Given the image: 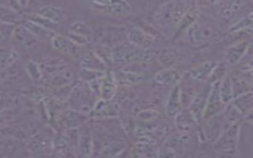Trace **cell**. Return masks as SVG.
<instances>
[{
  "instance_id": "6da1fadb",
  "label": "cell",
  "mask_w": 253,
  "mask_h": 158,
  "mask_svg": "<svg viewBox=\"0 0 253 158\" xmlns=\"http://www.w3.org/2000/svg\"><path fill=\"white\" fill-rule=\"evenodd\" d=\"M190 5L191 3L185 1H169L162 3L153 13L152 21L160 28H176Z\"/></svg>"
},
{
  "instance_id": "7a4b0ae2",
  "label": "cell",
  "mask_w": 253,
  "mask_h": 158,
  "mask_svg": "<svg viewBox=\"0 0 253 158\" xmlns=\"http://www.w3.org/2000/svg\"><path fill=\"white\" fill-rule=\"evenodd\" d=\"M70 109L87 115L90 114L95 105V95L92 93L88 85L84 82H80L72 86L70 94L67 98Z\"/></svg>"
},
{
  "instance_id": "3957f363",
  "label": "cell",
  "mask_w": 253,
  "mask_h": 158,
  "mask_svg": "<svg viewBox=\"0 0 253 158\" xmlns=\"http://www.w3.org/2000/svg\"><path fill=\"white\" fill-rule=\"evenodd\" d=\"M185 40L192 45L201 46L206 44L214 36V29L207 22L199 18L185 32Z\"/></svg>"
},
{
  "instance_id": "277c9868",
  "label": "cell",
  "mask_w": 253,
  "mask_h": 158,
  "mask_svg": "<svg viewBox=\"0 0 253 158\" xmlns=\"http://www.w3.org/2000/svg\"><path fill=\"white\" fill-rule=\"evenodd\" d=\"M91 10L118 17H126L132 14V8L126 1H91L87 3Z\"/></svg>"
},
{
  "instance_id": "5b68a950",
  "label": "cell",
  "mask_w": 253,
  "mask_h": 158,
  "mask_svg": "<svg viewBox=\"0 0 253 158\" xmlns=\"http://www.w3.org/2000/svg\"><path fill=\"white\" fill-rule=\"evenodd\" d=\"M65 36L77 45L83 46L92 41L94 38V32L85 22L74 21L69 25L67 34Z\"/></svg>"
},
{
  "instance_id": "8992f818",
  "label": "cell",
  "mask_w": 253,
  "mask_h": 158,
  "mask_svg": "<svg viewBox=\"0 0 253 158\" xmlns=\"http://www.w3.org/2000/svg\"><path fill=\"white\" fill-rule=\"evenodd\" d=\"M49 41L52 48L60 52L61 54L67 55L72 58L81 57V49H80L81 46L77 45L65 35L54 33L50 38Z\"/></svg>"
},
{
  "instance_id": "52a82bcc",
  "label": "cell",
  "mask_w": 253,
  "mask_h": 158,
  "mask_svg": "<svg viewBox=\"0 0 253 158\" xmlns=\"http://www.w3.org/2000/svg\"><path fill=\"white\" fill-rule=\"evenodd\" d=\"M251 46L250 39L241 40L230 44L224 51V63L230 67L237 65Z\"/></svg>"
},
{
  "instance_id": "ba28073f",
  "label": "cell",
  "mask_w": 253,
  "mask_h": 158,
  "mask_svg": "<svg viewBox=\"0 0 253 158\" xmlns=\"http://www.w3.org/2000/svg\"><path fill=\"white\" fill-rule=\"evenodd\" d=\"M126 39L128 43L138 48H148L155 40V38L152 34L146 32L138 26H132L127 30Z\"/></svg>"
},
{
  "instance_id": "9c48e42d",
  "label": "cell",
  "mask_w": 253,
  "mask_h": 158,
  "mask_svg": "<svg viewBox=\"0 0 253 158\" xmlns=\"http://www.w3.org/2000/svg\"><path fill=\"white\" fill-rule=\"evenodd\" d=\"M218 85H219V82H216L211 84V90H210L205 111L203 114V118L205 120L219 114L225 108V105L221 102L218 95Z\"/></svg>"
},
{
  "instance_id": "30bf717a",
  "label": "cell",
  "mask_w": 253,
  "mask_h": 158,
  "mask_svg": "<svg viewBox=\"0 0 253 158\" xmlns=\"http://www.w3.org/2000/svg\"><path fill=\"white\" fill-rule=\"evenodd\" d=\"M238 136L237 123L223 131L214 141V147L219 152L235 150Z\"/></svg>"
},
{
  "instance_id": "8fae6325",
  "label": "cell",
  "mask_w": 253,
  "mask_h": 158,
  "mask_svg": "<svg viewBox=\"0 0 253 158\" xmlns=\"http://www.w3.org/2000/svg\"><path fill=\"white\" fill-rule=\"evenodd\" d=\"M90 116L96 118H114L119 116V107L112 100H98L90 112Z\"/></svg>"
},
{
  "instance_id": "7c38bea8",
  "label": "cell",
  "mask_w": 253,
  "mask_h": 158,
  "mask_svg": "<svg viewBox=\"0 0 253 158\" xmlns=\"http://www.w3.org/2000/svg\"><path fill=\"white\" fill-rule=\"evenodd\" d=\"M211 84H210L207 88L204 87L202 89H200L196 95L194 96V98L192 99L189 107L187 108L191 114L193 115V117L195 118L196 121L199 122L202 118H203V114L205 111V107L207 104V99L211 90Z\"/></svg>"
},
{
  "instance_id": "4fadbf2b",
  "label": "cell",
  "mask_w": 253,
  "mask_h": 158,
  "mask_svg": "<svg viewBox=\"0 0 253 158\" xmlns=\"http://www.w3.org/2000/svg\"><path fill=\"white\" fill-rule=\"evenodd\" d=\"M11 39L15 44L25 49H32L39 42V40L24 26L16 27L12 32Z\"/></svg>"
},
{
  "instance_id": "5bb4252c",
  "label": "cell",
  "mask_w": 253,
  "mask_h": 158,
  "mask_svg": "<svg viewBox=\"0 0 253 158\" xmlns=\"http://www.w3.org/2000/svg\"><path fill=\"white\" fill-rule=\"evenodd\" d=\"M154 56L165 68H172L180 60L181 52L177 47L165 46L154 51Z\"/></svg>"
},
{
  "instance_id": "9a60e30c",
  "label": "cell",
  "mask_w": 253,
  "mask_h": 158,
  "mask_svg": "<svg viewBox=\"0 0 253 158\" xmlns=\"http://www.w3.org/2000/svg\"><path fill=\"white\" fill-rule=\"evenodd\" d=\"M220 7L218 8V15L225 23H230L240 13L243 7L246 5L242 1H227L218 2Z\"/></svg>"
},
{
  "instance_id": "2e32d148",
  "label": "cell",
  "mask_w": 253,
  "mask_h": 158,
  "mask_svg": "<svg viewBox=\"0 0 253 158\" xmlns=\"http://www.w3.org/2000/svg\"><path fill=\"white\" fill-rule=\"evenodd\" d=\"M118 84L116 82V79L114 77V73L112 71H106L104 76L101 79L100 82V92L99 95L102 100H113L115 97L117 90H118Z\"/></svg>"
},
{
  "instance_id": "e0dca14e",
  "label": "cell",
  "mask_w": 253,
  "mask_h": 158,
  "mask_svg": "<svg viewBox=\"0 0 253 158\" xmlns=\"http://www.w3.org/2000/svg\"><path fill=\"white\" fill-rule=\"evenodd\" d=\"M182 107V100H181V88L180 82L174 86H172L166 100L165 111L168 116L175 117L181 110Z\"/></svg>"
},
{
  "instance_id": "ac0fdd59",
  "label": "cell",
  "mask_w": 253,
  "mask_h": 158,
  "mask_svg": "<svg viewBox=\"0 0 253 158\" xmlns=\"http://www.w3.org/2000/svg\"><path fill=\"white\" fill-rule=\"evenodd\" d=\"M154 82L160 86H174L182 80L180 71L174 67L163 68L154 75Z\"/></svg>"
},
{
  "instance_id": "d6986e66",
  "label": "cell",
  "mask_w": 253,
  "mask_h": 158,
  "mask_svg": "<svg viewBox=\"0 0 253 158\" xmlns=\"http://www.w3.org/2000/svg\"><path fill=\"white\" fill-rule=\"evenodd\" d=\"M215 65L214 61H204L200 63L199 65L193 67L189 72L187 73V76L189 79L195 81V82H206L208 81L213 67Z\"/></svg>"
},
{
  "instance_id": "ffe728a7",
  "label": "cell",
  "mask_w": 253,
  "mask_h": 158,
  "mask_svg": "<svg viewBox=\"0 0 253 158\" xmlns=\"http://www.w3.org/2000/svg\"><path fill=\"white\" fill-rule=\"evenodd\" d=\"M87 119H88L87 115L77 112L75 110L69 109L62 114V118H60V121L64 128L73 129L84 124L87 121Z\"/></svg>"
},
{
  "instance_id": "44dd1931",
  "label": "cell",
  "mask_w": 253,
  "mask_h": 158,
  "mask_svg": "<svg viewBox=\"0 0 253 158\" xmlns=\"http://www.w3.org/2000/svg\"><path fill=\"white\" fill-rule=\"evenodd\" d=\"M175 126L180 134H188L197 123L195 118L191 112L187 110H181L175 117Z\"/></svg>"
},
{
  "instance_id": "7402d4cb",
  "label": "cell",
  "mask_w": 253,
  "mask_h": 158,
  "mask_svg": "<svg viewBox=\"0 0 253 158\" xmlns=\"http://www.w3.org/2000/svg\"><path fill=\"white\" fill-rule=\"evenodd\" d=\"M40 67L42 69V76H43V73L46 72L49 75V77H51L54 74L62 71L63 69H65V68H67L69 66L66 63V61H64L62 58H59V57H48V58H45L42 62V64H40Z\"/></svg>"
},
{
  "instance_id": "603a6c76",
  "label": "cell",
  "mask_w": 253,
  "mask_h": 158,
  "mask_svg": "<svg viewBox=\"0 0 253 158\" xmlns=\"http://www.w3.org/2000/svg\"><path fill=\"white\" fill-rule=\"evenodd\" d=\"M200 16V11L197 7H189V9L186 11V13L184 14V16L182 17V19L180 20V22L178 23V25L175 28V34L174 37H177L181 34H184V32L194 23L197 21V19Z\"/></svg>"
},
{
  "instance_id": "cb8c5ba5",
  "label": "cell",
  "mask_w": 253,
  "mask_h": 158,
  "mask_svg": "<svg viewBox=\"0 0 253 158\" xmlns=\"http://www.w3.org/2000/svg\"><path fill=\"white\" fill-rule=\"evenodd\" d=\"M77 150L81 158L89 157L92 155L93 139H92V134L88 128L84 129L79 134V138L77 142Z\"/></svg>"
},
{
  "instance_id": "d4e9b609",
  "label": "cell",
  "mask_w": 253,
  "mask_h": 158,
  "mask_svg": "<svg viewBox=\"0 0 253 158\" xmlns=\"http://www.w3.org/2000/svg\"><path fill=\"white\" fill-rule=\"evenodd\" d=\"M36 14L57 25L65 18L63 10L59 7L52 6V5H46L39 8Z\"/></svg>"
},
{
  "instance_id": "484cf974",
  "label": "cell",
  "mask_w": 253,
  "mask_h": 158,
  "mask_svg": "<svg viewBox=\"0 0 253 158\" xmlns=\"http://www.w3.org/2000/svg\"><path fill=\"white\" fill-rule=\"evenodd\" d=\"M80 67L104 72L108 69V67L94 54V52L91 49L88 52L81 55Z\"/></svg>"
},
{
  "instance_id": "4316f807",
  "label": "cell",
  "mask_w": 253,
  "mask_h": 158,
  "mask_svg": "<svg viewBox=\"0 0 253 158\" xmlns=\"http://www.w3.org/2000/svg\"><path fill=\"white\" fill-rule=\"evenodd\" d=\"M231 106L241 115L246 117L251 115L252 110V92L245 93L234 98L231 102Z\"/></svg>"
},
{
  "instance_id": "83f0119b",
  "label": "cell",
  "mask_w": 253,
  "mask_h": 158,
  "mask_svg": "<svg viewBox=\"0 0 253 158\" xmlns=\"http://www.w3.org/2000/svg\"><path fill=\"white\" fill-rule=\"evenodd\" d=\"M91 50L94 54L109 68L112 64H114V57H113V48L112 46L103 44V43H96Z\"/></svg>"
},
{
  "instance_id": "f1b7e54d",
  "label": "cell",
  "mask_w": 253,
  "mask_h": 158,
  "mask_svg": "<svg viewBox=\"0 0 253 158\" xmlns=\"http://www.w3.org/2000/svg\"><path fill=\"white\" fill-rule=\"evenodd\" d=\"M73 80H74V74H73V71L69 67L63 69L62 71H60L50 77V83L55 88L70 86L71 83L73 82Z\"/></svg>"
},
{
  "instance_id": "f546056e",
  "label": "cell",
  "mask_w": 253,
  "mask_h": 158,
  "mask_svg": "<svg viewBox=\"0 0 253 158\" xmlns=\"http://www.w3.org/2000/svg\"><path fill=\"white\" fill-rule=\"evenodd\" d=\"M252 12H249L248 15H246L243 18L238 19L236 22L232 23V25L228 28V34L231 35H237L243 32L251 33L252 30V22H253V16Z\"/></svg>"
},
{
  "instance_id": "4dcf8cb0",
  "label": "cell",
  "mask_w": 253,
  "mask_h": 158,
  "mask_svg": "<svg viewBox=\"0 0 253 158\" xmlns=\"http://www.w3.org/2000/svg\"><path fill=\"white\" fill-rule=\"evenodd\" d=\"M113 73H114V77L116 79L118 86L121 85L123 87H129V86L137 84L143 80V76L136 75V74H133L130 72L123 71V70H120L119 72H113Z\"/></svg>"
},
{
  "instance_id": "1f68e13d",
  "label": "cell",
  "mask_w": 253,
  "mask_h": 158,
  "mask_svg": "<svg viewBox=\"0 0 253 158\" xmlns=\"http://www.w3.org/2000/svg\"><path fill=\"white\" fill-rule=\"evenodd\" d=\"M22 26H24L38 40H50V38L54 34L53 32L48 31V30H46V29H44V28L39 26L38 24H36L34 22H31L29 20H26Z\"/></svg>"
},
{
  "instance_id": "d6a6232c",
  "label": "cell",
  "mask_w": 253,
  "mask_h": 158,
  "mask_svg": "<svg viewBox=\"0 0 253 158\" xmlns=\"http://www.w3.org/2000/svg\"><path fill=\"white\" fill-rule=\"evenodd\" d=\"M218 95L221 100V102L226 106L230 104L233 100V94H232V87H231V80L230 75L227 74L218 85Z\"/></svg>"
},
{
  "instance_id": "836d02e7",
  "label": "cell",
  "mask_w": 253,
  "mask_h": 158,
  "mask_svg": "<svg viewBox=\"0 0 253 158\" xmlns=\"http://www.w3.org/2000/svg\"><path fill=\"white\" fill-rule=\"evenodd\" d=\"M71 141L69 140L68 136L64 133L57 134L56 136L53 137L50 143V147L53 149V151L58 154V155H64L66 154L69 150V147L71 145Z\"/></svg>"
},
{
  "instance_id": "e575fe53",
  "label": "cell",
  "mask_w": 253,
  "mask_h": 158,
  "mask_svg": "<svg viewBox=\"0 0 253 158\" xmlns=\"http://www.w3.org/2000/svg\"><path fill=\"white\" fill-rule=\"evenodd\" d=\"M50 143H51V141H49L46 136L39 133L38 135L34 136L31 139V141L29 143V147H30L31 151H33L34 153H37V154L43 153L50 146Z\"/></svg>"
},
{
  "instance_id": "d590c367",
  "label": "cell",
  "mask_w": 253,
  "mask_h": 158,
  "mask_svg": "<svg viewBox=\"0 0 253 158\" xmlns=\"http://www.w3.org/2000/svg\"><path fill=\"white\" fill-rule=\"evenodd\" d=\"M126 147V142L124 141H113L108 144L102 151V154L107 158H115L120 155Z\"/></svg>"
},
{
  "instance_id": "8d00e7d4",
  "label": "cell",
  "mask_w": 253,
  "mask_h": 158,
  "mask_svg": "<svg viewBox=\"0 0 253 158\" xmlns=\"http://www.w3.org/2000/svg\"><path fill=\"white\" fill-rule=\"evenodd\" d=\"M227 68H228V66L224 62L215 63V65L208 79L210 84L220 82L227 75Z\"/></svg>"
},
{
  "instance_id": "74e56055",
  "label": "cell",
  "mask_w": 253,
  "mask_h": 158,
  "mask_svg": "<svg viewBox=\"0 0 253 158\" xmlns=\"http://www.w3.org/2000/svg\"><path fill=\"white\" fill-rule=\"evenodd\" d=\"M20 20L17 12H15L11 7H6L0 5V21L7 24H15Z\"/></svg>"
},
{
  "instance_id": "f35d334b",
  "label": "cell",
  "mask_w": 253,
  "mask_h": 158,
  "mask_svg": "<svg viewBox=\"0 0 253 158\" xmlns=\"http://www.w3.org/2000/svg\"><path fill=\"white\" fill-rule=\"evenodd\" d=\"M105 72L104 71H97V70L86 69V68H80L79 78L81 79L82 82L88 84L90 82H93V81L101 79L104 76Z\"/></svg>"
},
{
  "instance_id": "ab89813d",
  "label": "cell",
  "mask_w": 253,
  "mask_h": 158,
  "mask_svg": "<svg viewBox=\"0 0 253 158\" xmlns=\"http://www.w3.org/2000/svg\"><path fill=\"white\" fill-rule=\"evenodd\" d=\"M26 71L29 74V76L35 80L40 81L42 79V72L40 67V64L34 60H29L26 63Z\"/></svg>"
},
{
  "instance_id": "60d3db41",
  "label": "cell",
  "mask_w": 253,
  "mask_h": 158,
  "mask_svg": "<svg viewBox=\"0 0 253 158\" xmlns=\"http://www.w3.org/2000/svg\"><path fill=\"white\" fill-rule=\"evenodd\" d=\"M27 20H29L31 22H34V23L38 24L39 26H41V27H42V28H44V29H46L48 31H51V32L55 33L54 31H55V29L57 27V24H54V23H52V22L42 18V16H40V15H38L36 13L30 15Z\"/></svg>"
},
{
  "instance_id": "b9f144b4",
  "label": "cell",
  "mask_w": 253,
  "mask_h": 158,
  "mask_svg": "<svg viewBox=\"0 0 253 158\" xmlns=\"http://www.w3.org/2000/svg\"><path fill=\"white\" fill-rule=\"evenodd\" d=\"M159 112L156 110H142L137 114V118L144 121H149L158 118Z\"/></svg>"
},
{
  "instance_id": "7bdbcfd3",
  "label": "cell",
  "mask_w": 253,
  "mask_h": 158,
  "mask_svg": "<svg viewBox=\"0 0 253 158\" xmlns=\"http://www.w3.org/2000/svg\"><path fill=\"white\" fill-rule=\"evenodd\" d=\"M156 158H175V150L165 144L157 151Z\"/></svg>"
},
{
  "instance_id": "ee69618b",
  "label": "cell",
  "mask_w": 253,
  "mask_h": 158,
  "mask_svg": "<svg viewBox=\"0 0 253 158\" xmlns=\"http://www.w3.org/2000/svg\"><path fill=\"white\" fill-rule=\"evenodd\" d=\"M201 158H212V157H211L210 155H204V156H202Z\"/></svg>"
},
{
  "instance_id": "f6af8a7d",
  "label": "cell",
  "mask_w": 253,
  "mask_h": 158,
  "mask_svg": "<svg viewBox=\"0 0 253 158\" xmlns=\"http://www.w3.org/2000/svg\"><path fill=\"white\" fill-rule=\"evenodd\" d=\"M28 158H39V157H37V156H32V157H28Z\"/></svg>"
},
{
  "instance_id": "bcb514c9",
  "label": "cell",
  "mask_w": 253,
  "mask_h": 158,
  "mask_svg": "<svg viewBox=\"0 0 253 158\" xmlns=\"http://www.w3.org/2000/svg\"><path fill=\"white\" fill-rule=\"evenodd\" d=\"M85 158H91V156H89V157H85Z\"/></svg>"
}]
</instances>
